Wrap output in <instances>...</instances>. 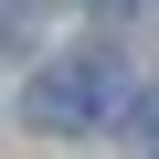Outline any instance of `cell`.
Segmentation results:
<instances>
[{
  "mask_svg": "<svg viewBox=\"0 0 159 159\" xmlns=\"http://www.w3.org/2000/svg\"><path fill=\"white\" fill-rule=\"evenodd\" d=\"M43 11H53V0H0V53H21V43L43 32Z\"/></svg>",
  "mask_w": 159,
  "mask_h": 159,
  "instance_id": "obj_2",
  "label": "cell"
},
{
  "mask_svg": "<svg viewBox=\"0 0 159 159\" xmlns=\"http://www.w3.org/2000/svg\"><path fill=\"white\" fill-rule=\"evenodd\" d=\"M127 106H138V85L117 74V53H53L43 74H32V96H21V117L43 127V138H85V127H127Z\"/></svg>",
  "mask_w": 159,
  "mask_h": 159,
  "instance_id": "obj_1",
  "label": "cell"
}]
</instances>
